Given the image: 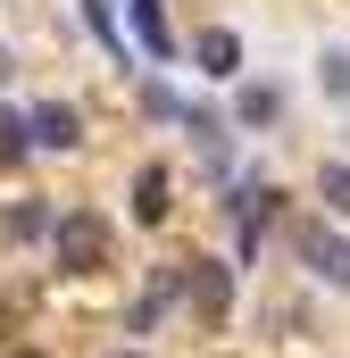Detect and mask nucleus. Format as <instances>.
I'll return each mask as SVG.
<instances>
[{"mask_svg": "<svg viewBox=\"0 0 350 358\" xmlns=\"http://www.w3.org/2000/svg\"><path fill=\"white\" fill-rule=\"evenodd\" d=\"M50 259H59L67 275H100V267H108V217H100V208H59Z\"/></svg>", "mask_w": 350, "mask_h": 358, "instance_id": "nucleus-1", "label": "nucleus"}, {"mask_svg": "<svg viewBox=\"0 0 350 358\" xmlns=\"http://www.w3.org/2000/svg\"><path fill=\"white\" fill-rule=\"evenodd\" d=\"M284 234H292V250H300V267L317 275V283H334V292H350V234H334L326 217H292Z\"/></svg>", "mask_w": 350, "mask_h": 358, "instance_id": "nucleus-2", "label": "nucleus"}, {"mask_svg": "<svg viewBox=\"0 0 350 358\" xmlns=\"http://www.w3.org/2000/svg\"><path fill=\"white\" fill-rule=\"evenodd\" d=\"M183 300H192L200 325H225V308H234V267H225V259H192V267H183Z\"/></svg>", "mask_w": 350, "mask_h": 358, "instance_id": "nucleus-3", "label": "nucleus"}, {"mask_svg": "<svg viewBox=\"0 0 350 358\" xmlns=\"http://www.w3.org/2000/svg\"><path fill=\"white\" fill-rule=\"evenodd\" d=\"M192 67H200L209 84H242V34H234V25L192 34Z\"/></svg>", "mask_w": 350, "mask_h": 358, "instance_id": "nucleus-4", "label": "nucleus"}, {"mask_svg": "<svg viewBox=\"0 0 350 358\" xmlns=\"http://www.w3.org/2000/svg\"><path fill=\"white\" fill-rule=\"evenodd\" d=\"M25 125H34V150H59V159H67V150H84V117H76L67 100H34V108H25Z\"/></svg>", "mask_w": 350, "mask_h": 358, "instance_id": "nucleus-5", "label": "nucleus"}, {"mask_svg": "<svg viewBox=\"0 0 350 358\" xmlns=\"http://www.w3.org/2000/svg\"><path fill=\"white\" fill-rule=\"evenodd\" d=\"M125 17H134V50H142V59H175L167 0H125Z\"/></svg>", "mask_w": 350, "mask_h": 358, "instance_id": "nucleus-6", "label": "nucleus"}, {"mask_svg": "<svg viewBox=\"0 0 350 358\" xmlns=\"http://www.w3.org/2000/svg\"><path fill=\"white\" fill-rule=\"evenodd\" d=\"M167 208H175V183H167V167L150 159V167L134 176V225H167Z\"/></svg>", "mask_w": 350, "mask_h": 358, "instance_id": "nucleus-7", "label": "nucleus"}, {"mask_svg": "<svg viewBox=\"0 0 350 358\" xmlns=\"http://www.w3.org/2000/svg\"><path fill=\"white\" fill-rule=\"evenodd\" d=\"M275 117H284V92L275 84H234V125L242 134H267Z\"/></svg>", "mask_w": 350, "mask_h": 358, "instance_id": "nucleus-8", "label": "nucleus"}, {"mask_svg": "<svg viewBox=\"0 0 350 358\" xmlns=\"http://www.w3.org/2000/svg\"><path fill=\"white\" fill-rule=\"evenodd\" d=\"M0 225H8V242H50V225H59V208H50V200L34 192V200H17V208H8Z\"/></svg>", "mask_w": 350, "mask_h": 358, "instance_id": "nucleus-9", "label": "nucleus"}, {"mask_svg": "<svg viewBox=\"0 0 350 358\" xmlns=\"http://www.w3.org/2000/svg\"><path fill=\"white\" fill-rule=\"evenodd\" d=\"M84 25L100 34V50H108V67H125V59H134V42H125V25H117V0H84Z\"/></svg>", "mask_w": 350, "mask_h": 358, "instance_id": "nucleus-10", "label": "nucleus"}, {"mask_svg": "<svg viewBox=\"0 0 350 358\" xmlns=\"http://www.w3.org/2000/svg\"><path fill=\"white\" fill-rule=\"evenodd\" d=\"M317 200H326V217H350V159L317 167Z\"/></svg>", "mask_w": 350, "mask_h": 358, "instance_id": "nucleus-11", "label": "nucleus"}, {"mask_svg": "<svg viewBox=\"0 0 350 358\" xmlns=\"http://www.w3.org/2000/svg\"><path fill=\"white\" fill-rule=\"evenodd\" d=\"M25 150H34V125H25V108H8V100H0V167H17Z\"/></svg>", "mask_w": 350, "mask_h": 358, "instance_id": "nucleus-12", "label": "nucleus"}, {"mask_svg": "<svg viewBox=\"0 0 350 358\" xmlns=\"http://www.w3.org/2000/svg\"><path fill=\"white\" fill-rule=\"evenodd\" d=\"M317 84H326V100H350V50H326L317 59Z\"/></svg>", "mask_w": 350, "mask_h": 358, "instance_id": "nucleus-13", "label": "nucleus"}, {"mask_svg": "<svg viewBox=\"0 0 350 358\" xmlns=\"http://www.w3.org/2000/svg\"><path fill=\"white\" fill-rule=\"evenodd\" d=\"M17 84V50H8V42H0V92Z\"/></svg>", "mask_w": 350, "mask_h": 358, "instance_id": "nucleus-14", "label": "nucleus"}, {"mask_svg": "<svg viewBox=\"0 0 350 358\" xmlns=\"http://www.w3.org/2000/svg\"><path fill=\"white\" fill-rule=\"evenodd\" d=\"M0 358H50V350H34V342H25V350H0Z\"/></svg>", "mask_w": 350, "mask_h": 358, "instance_id": "nucleus-15", "label": "nucleus"}, {"mask_svg": "<svg viewBox=\"0 0 350 358\" xmlns=\"http://www.w3.org/2000/svg\"><path fill=\"white\" fill-rule=\"evenodd\" d=\"M0 342H8V300H0Z\"/></svg>", "mask_w": 350, "mask_h": 358, "instance_id": "nucleus-16", "label": "nucleus"}, {"mask_svg": "<svg viewBox=\"0 0 350 358\" xmlns=\"http://www.w3.org/2000/svg\"><path fill=\"white\" fill-rule=\"evenodd\" d=\"M108 358H142V350H108Z\"/></svg>", "mask_w": 350, "mask_h": 358, "instance_id": "nucleus-17", "label": "nucleus"}]
</instances>
